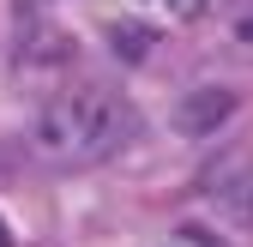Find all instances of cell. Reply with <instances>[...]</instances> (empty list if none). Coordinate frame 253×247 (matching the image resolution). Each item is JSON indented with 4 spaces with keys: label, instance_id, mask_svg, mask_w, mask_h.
Returning a JSON list of instances; mask_svg holds the SVG:
<instances>
[{
    "label": "cell",
    "instance_id": "6da1fadb",
    "mask_svg": "<svg viewBox=\"0 0 253 247\" xmlns=\"http://www.w3.org/2000/svg\"><path fill=\"white\" fill-rule=\"evenodd\" d=\"M133 133V115L115 97L109 84H73L48 97L30 121V157L42 163H90V157H109V151Z\"/></svg>",
    "mask_w": 253,
    "mask_h": 247
},
{
    "label": "cell",
    "instance_id": "7a4b0ae2",
    "mask_svg": "<svg viewBox=\"0 0 253 247\" xmlns=\"http://www.w3.org/2000/svg\"><path fill=\"white\" fill-rule=\"evenodd\" d=\"M235 109H241V97L229 84H193L175 103V133L181 139H211V133H223L235 121Z\"/></svg>",
    "mask_w": 253,
    "mask_h": 247
},
{
    "label": "cell",
    "instance_id": "3957f363",
    "mask_svg": "<svg viewBox=\"0 0 253 247\" xmlns=\"http://www.w3.org/2000/svg\"><path fill=\"white\" fill-rule=\"evenodd\" d=\"M109 42H115V54H121V60H145L157 37H151L145 24H115V30H109Z\"/></svg>",
    "mask_w": 253,
    "mask_h": 247
},
{
    "label": "cell",
    "instance_id": "277c9868",
    "mask_svg": "<svg viewBox=\"0 0 253 247\" xmlns=\"http://www.w3.org/2000/svg\"><path fill=\"white\" fill-rule=\"evenodd\" d=\"M205 6H211V0H163V12H169V18H199Z\"/></svg>",
    "mask_w": 253,
    "mask_h": 247
},
{
    "label": "cell",
    "instance_id": "5b68a950",
    "mask_svg": "<svg viewBox=\"0 0 253 247\" xmlns=\"http://www.w3.org/2000/svg\"><path fill=\"white\" fill-rule=\"evenodd\" d=\"M163 247H217V241H211V235H199V229H181V235H169Z\"/></svg>",
    "mask_w": 253,
    "mask_h": 247
},
{
    "label": "cell",
    "instance_id": "8992f818",
    "mask_svg": "<svg viewBox=\"0 0 253 247\" xmlns=\"http://www.w3.org/2000/svg\"><path fill=\"white\" fill-rule=\"evenodd\" d=\"M0 247H6V229H0Z\"/></svg>",
    "mask_w": 253,
    "mask_h": 247
}]
</instances>
